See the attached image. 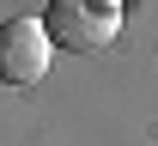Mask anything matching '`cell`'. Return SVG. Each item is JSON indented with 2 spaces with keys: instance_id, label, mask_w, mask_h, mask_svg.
Segmentation results:
<instances>
[{
  "instance_id": "6da1fadb",
  "label": "cell",
  "mask_w": 158,
  "mask_h": 146,
  "mask_svg": "<svg viewBox=\"0 0 158 146\" xmlns=\"http://www.w3.org/2000/svg\"><path fill=\"white\" fill-rule=\"evenodd\" d=\"M49 43L73 49V55H91V49H110L122 31V6L110 0H49V19H43Z\"/></svg>"
},
{
  "instance_id": "7a4b0ae2",
  "label": "cell",
  "mask_w": 158,
  "mask_h": 146,
  "mask_svg": "<svg viewBox=\"0 0 158 146\" xmlns=\"http://www.w3.org/2000/svg\"><path fill=\"white\" fill-rule=\"evenodd\" d=\"M49 55H55V43H49V31L37 19L0 24V79L6 85H37L49 73Z\"/></svg>"
},
{
  "instance_id": "3957f363",
  "label": "cell",
  "mask_w": 158,
  "mask_h": 146,
  "mask_svg": "<svg viewBox=\"0 0 158 146\" xmlns=\"http://www.w3.org/2000/svg\"><path fill=\"white\" fill-rule=\"evenodd\" d=\"M110 6H122V0H110Z\"/></svg>"
}]
</instances>
